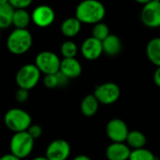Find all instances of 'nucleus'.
<instances>
[{
	"mask_svg": "<svg viewBox=\"0 0 160 160\" xmlns=\"http://www.w3.org/2000/svg\"><path fill=\"white\" fill-rule=\"evenodd\" d=\"M73 160H92V159H91L89 157L85 156V155H79V156L75 157Z\"/></svg>",
	"mask_w": 160,
	"mask_h": 160,
	"instance_id": "obj_32",
	"label": "nucleus"
},
{
	"mask_svg": "<svg viewBox=\"0 0 160 160\" xmlns=\"http://www.w3.org/2000/svg\"><path fill=\"white\" fill-rule=\"evenodd\" d=\"M146 55L152 64L160 68V37L149 40L146 45Z\"/></svg>",
	"mask_w": 160,
	"mask_h": 160,
	"instance_id": "obj_19",
	"label": "nucleus"
},
{
	"mask_svg": "<svg viewBox=\"0 0 160 160\" xmlns=\"http://www.w3.org/2000/svg\"><path fill=\"white\" fill-rule=\"evenodd\" d=\"M56 77H57V82H58V86L59 87H64L68 83L69 79L67 78L63 73H61L60 71L56 73Z\"/></svg>",
	"mask_w": 160,
	"mask_h": 160,
	"instance_id": "obj_29",
	"label": "nucleus"
},
{
	"mask_svg": "<svg viewBox=\"0 0 160 160\" xmlns=\"http://www.w3.org/2000/svg\"><path fill=\"white\" fill-rule=\"evenodd\" d=\"M32 22L40 28H46L52 25L55 20V12L52 7L40 5L35 8L31 13Z\"/></svg>",
	"mask_w": 160,
	"mask_h": 160,
	"instance_id": "obj_10",
	"label": "nucleus"
},
{
	"mask_svg": "<svg viewBox=\"0 0 160 160\" xmlns=\"http://www.w3.org/2000/svg\"><path fill=\"white\" fill-rule=\"evenodd\" d=\"M98 107L99 102L96 97L93 94L87 95L82 98L81 102V112L86 117H92L98 112Z\"/></svg>",
	"mask_w": 160,
	"mask_h": 160,
	"instance_id": "obj_18",
	"label": "nucleus"
},
{
	"mask_svg": "<svg viewBox=\"0 0 160 160\" xmlns=\"http://www.w3.org/2000/svg\"><path fill=\"white\" fill-rule=\"evenodd\" d=\"M60 52L64 58H75L78 53V46L72 40H66L60 47Z\"/></svg>",
	"mask_w": 160,
	"mask_h": 160,
	"instance_id": "obj_22",
	"label": "nucleus"
},
{
	"mask_svg": "<svg viewBox=\"0 0 160 160\" xmlns=\"http://www.w3.org/2000/svg\"><path fill=\"white\" fill-rule=\"evenodd\" d=\"M131 150L124 142L111 143L105 152L106 158L108 160H128Z\"/></svg>",
	"mask_w": 160,
	"mask_h": 160,
	"instance_id": "obj_13",
	"label": "nucleus"
},
{
	"mask_svg": "<svg viewBox=\"0 0 160 160\" xmlns=\"http://www.w3.org/2000/svg\"><path fill=\"white\" fill-rule=\"evenodd\" d=\"M122 41L116 35L110 34V36L102 41L103 53L109 56L118 55L122 51Z\"/></svg>",
	"mask_w": 160,
	"mask_h": 160,
	"instance_id": "obj_15",
	"label": "nucleus"
},
{
	"mask_svg": "<svg viewBox=\"0 0 160 160\" xmlns=\"http://www.w3.org/2000/svg\"><path fill=\"white\" fill-rule=\"evenodd\" d=\"M142 22L149 28L160 27V1L149 0L141 12Z\"/></svg>",
	"mask_w": 160,
	"mask_h": 160,
	"instance_id": "obj_8",
	"label": "nucleus"
},
{
	"mask_svg": "<svg viewBox=\"0 0 160 160\" xmlns=\"http://www.w3.org/2000/svg\"><path fill=\"white\" fill-rule=\"evenodd\" d=\"M43 84L49 89H53L55 87H58V82H57L56 74L45 75L44 79H43Z\"/></svg>",
	"mask_w": 160,
	"mask_h": 160,
	"instance_id": "obj_26",
	"label": "nucleus"
},
{
	"mask_svg": "<svg viewBox=\"0 0 160 160\" xmlns=\"http://www.w3.org/2000/svg\"><path fill=\"white\" fill-rule=\"evenodd\" d=\"M29 98V91L19 88L15 93V99L19 103H24Z\"/></svg>",
	"mask_w": 160,
	"mask_h": 160,
	"instance_id": "obj_28",
	"label": "nucleus"
},
{
	"mask_svg": "<svg viewBox=\"0 0 160 160\" xmlns=\"http://www.w3.org/2000/svg\"><path fill=\"white\" fill-rule=\"evenodd\" d=\"M4 123L13 133H20L27 131L29 127L32 125V117L22 109L12 108L5 113Z\"/></svg>",
	"mask_w": 160,
	"mask_h": 160,
	"instance_id": "obj_3",
	"label": "nucleus"
},
{
	"mask_svg": "<svg viewBox=\"0 0 160 160\" xmlns=\"http://www.w3.org/2000/svg\"><path fill=\"white\" fill-rule=\"evenodd\" d=\"M99 104L111 105L115 103L121 95V90L115 82H108L98 85L93 94Z\"/></svg>",
	"mask_w": 160,
	"mask_h": 160,
	"instance_id": "obj_7",
	"label": "nucleus"
},
{
	"mask_svg": "<svg viewBox=\"0 0 160 160\" xmlns=\"http://www.w3.org/2000/svg\"><path fill=\"white\" fill-rule=\"evenodd\" d=\"M154 82L158 87H160V68H158L154 73Z\"/></svg>",
	"mask_w": 160,
	"mask_h": 160,
	"instance_id": "obj_30",
	"label": "nucleus"
},
{
	"mask_svg": "<svg viewBox=\"0 0 160 160\" xmlns=\"http://www.w3.org/2000/svg\"><path fill=\"white\" fill-rule=\"evenodd\" d=\"M0 160H22L20 158H18L17 157H15L14 155L12 154H6V155H3L2 157H0Z\"/></svg>",
	"mask_w": 160,
	"mask_h": 160,
	"instance_id": "obj_31",
	"label": "nucleus"
},
{
	"mask_svg": "<svg viewBox=\"0 0 160 160\" xmlns=\"http://www.w3.org/2000/svg\"><path fill=\"white\" fill-rule=\"evenodd\" d=\"M110 36V28L104 22H98L93 26L92 30V37L99 41H103L106 38Z\"/></svg>",
	"mask_w": 160,
	"mask_h": 160,
	"instance_id": "obj_23",
	"label": "nucleus"
},
{
	"mask_svg": "<svg viewBox=\"0 0 160 160\" xmlns=\"http://www.w3.org/2000/svg\"><path fill=\"white\" fill-rule=\"evenodd\" d=\"M128 133V125L122 119L113 118L106 126V134L112 142H125Z\"/></svg>",
	"mask_w": 160,
	"mask_h": 160,
	"instance_id": "obj_9",
	"label": "nucleus"
},
{
	"mask_svg": "<svg viewBox=\"0 0 160 160\" xmlns=\"http://www.w3.org/2000/svg\"><path fill=\"white\" fill-rule=\"evenodd\" d=\"M106 14V8L98 0H84L75 9V17L85 24H97L101 22Z\"/></svg>",
	"mask_w": 160,
	"mask_h": 160,
	"instance_id": "obj_1",
	"label": "nucleus"
},
{
	"mask_svg": "<svg viewBox=\"0 0 160 160\" xmlns=\"http://www.w3.org/2000/svg\"><path fill=\"white\" fill-rule=\"evenodd\" d=\"M34 64L40 73H43L44 75H52L59 72L61 59L53 52L42 51L37 54Z\"/></svg>",
	"mask_w": 160,
	"mask_h": 160,
	"instance_id": "obj_6",
	"label": "nucleus"
},
{
	"mask_svg": "<svg viewBox=\"0 0 160 160\" xmlns=\"http://www.w3.org/2000/svg\"><path fill=\"white\" fill-rule=\"evenodd\" d=\"M69 80L80 77L82 71L81 63L76 58H63L61 60L60 70Z\"/></svg>",
	"mask_w": 160,
	"mask_h": 160,
	"instance_id": "obj_14",
	"label": "nucleus"
},
{
	"mask_svg": "<svg viewBox=\"0 0 160 160\" xmlns=\"http://www.w3.org/2000/svg\"><path fill=\"white\" fill-rule=\"evenodd\" d=\"M148 2H149V0H137V3H139V4H142L143 6H144V5H146Z\"/></svg>",
	"mask_w": 160,
	"mask_h": 160,
	"instance_id": "obj_34",
	"label": "nucleus"
},
{
	"mask_svg": "<svg viewBox=\"0 0 160 160\" xmlns=\"http://www.w3.org/2000/svg\"><path fill=\"white\" fill-rule=\"evenodd\" d=\"M14 8L8 0H0V30L12 25V16Z\"/></svg>",
	"mask_w": 160,
	"mask_h": 160,
	"instance_id": "obj_17",
	"label": "nucleus"
},
{
	"mask_svg": "<svg viewBox=\"0 0 160 160\" xmlns=\"http://www.w3.org/2000/svg\"><path fill=\"white\" fill-rule=\"evenodd\" d=\"M8 2L14 9H27L32 5L31 0H8Z\"/></svg>",
	"mask_w": 160,
	"mask_h": 160,
	"instance_id": "obj_25",
	"label": "nucleus"
},
{
	"mask_svg": "<svg viewBox=\"0 0 160 160\" xmlns=\"http://www.w3.org/2000/svg\"><path fill=\"white\" fill-rule=\"evenodd\" d=\"M71 152L69 143L62 139H57L49 143L45 157L49 160H67Z\"/></svg>",
	"mask_w": 160,
	"mask_h": 160,
	"instance_id": "obj_11",
	"label": "nucleus"
},
{
	"mask_svg": "<svg viewBox=\"0 0 160 160\" xmlns=\"http://www.w3.org/2000/svg\"><path fill=\"white\" fill-rule=\"evenodd\" d=\"M0 38H1V30H0Z\"/></svg>",
	"mask_w": 160,
	"mask_h": 160,
	"instance_id": "obj_35",
	"label": "nucleus"
},
{
	"mask_svg": "<svg viewBox=\"0 0 160 160\" xmlns=\"http://www.w3.org/2000/svg\"><path fill=\"white\" fill-rule=\"evenodd\" d=\"M34 142L35 140L27 133V131L14 133L9 142L10 154L20 159L26 158L33 152Z\"/></svg>",
	"mask_w": 160,
	"mask_h": 160,
	"instance_id": "obj_4",
	"label": "nucleus"
},
{
	"mask_svg": "<svg viewBox=\"0 0 160 160\" xmlns=\"http://www.w3.org/2000/svg\"><path fill=\"white\" fill-rule=\"evenodd\" d=\"M126 142H127V145L130 149L137 150V149L144 148L147 142V139L142 132L139 130H132V131H129L128 138L126 140Z\"/></svg>",
	"mask_w": 160,
	"mask_h": 160,
	"instance_id": "obj_21",
	"label": "nucleus"
},
{
	"mask_svg": "<svg viewBox=\"0 0 160 160\" xmlns=\"http://www.w3.org/2000/svg\"><path fill=\"white\" fill-rule=\"evenodd\" d=\"M32 160H49L46 157H42V156H39V157H37V158H34Z\"/></svg>",
	"mask_w": 160,
	"mask_h": 160,
	"instance_id": "obj_33",
	"label": "nucleus"
},
{
	"mask_svg": "<svg viewBox=\"0 0 160 160\" xmlns=\"http://www.w3.org/2000/svg\"><path fill=\"white\" fill-rule=\"evenodd\" d=\"M30 22H32L31 13H29L27 9H14L12 16V25L14 29H27Z\"/></svg>",
	"mask_w": 160,
	"mask_h": 160,
	"instance_id": "obj_20",
	"label": "nucleus"
},
{
	"mask_svg": "<svg viewBox=\"0 0 160 160\" xmlns=\"http://www.w3.org/2000/svg\"><path fill=\"white\" fill-rule=\"evenodd\" d=\"M33 45V36L28 29H14L7 38V48L14 55L26 53Z\"/></svg>",
	"mask_w": 160,
	"mask_h": 160,
	"instance_id": "obj_2",
	"label": "nucleus"
},
{
	"mask_svg": "<svg viewBox=\"0 0 160 160\" xmlns=\"http://www.w3.org/2000/svg\"><path fill=\"white\" fill-rule=\"evenodd\" d=\"M81 52L86 60H97L103 53L102 42L94 38L93 37L87 38L81 45Z\"/></svg>",
	"mask_w": 160,
	"mask_h": 160,
	"instance_id": "obj_12",
	"label": "nucleus"
},
{
	"mask_svg": "<svg viewBox=\"0 0 160 160\" xmlns=\"http://www.w3.org/2000/svg\"><path fill=\"white\" fill-rule=\"evenodd\" d=\"M42 132H43L42 128H41L39 125H33V124H32V125L29 127V128L27 129V133H28L34 140L40 138L41 135H42Z\"/></svg>",
	"mask_w": 160,
	"mask_h": 160,
	"instance_id": "obj_27",
	"label": "nucleus"
},
{
	"mask_svg": "<svg viewBox=\"0 0 160 160\" xmlns=\"http://www.w3.org/2000/svg\"><path fill=\"white\" fill-rule=\"evenodd\" d=\"M40 76L41 73L35 64H25L18 69L15 81L19 88L29 91L38 85Z\"/></svg>",
	"mask_w": 160,
	"mask_h": 160,
	"instance_id": "obj_5",
	"label": "nucleus"
},
{
	"mask_svg": "<svg viewBox=\"0 0 160 160\" xmlns=\"http://www.w3.org/2000/svg\"><path fill=\"white\" fill-rule=\"evenodd\" d=\"M128 160H158L156 156L146 148L131 150Z\"/></svg>",
	"mask_w": 160,
	"mask_h": 160,
	"instance_id": "obj_24",
	"label": "nucleus"
},
{
	"mask_svg": "<svg viewBox=\"0 0 160 160\" xmlns=\"http://www.w3.org/2000/svg\"><path fill=\"white\" fill-rule=\"evenodd\" d=\"M82 28L81 22L76 17H69L61 23V32L67 38H73L77 36Z\"/></svg>",
	"mask_w": 160,
	"mask_h": 160,
	"instance_id": "obj_16",
	"label": "nucleus"
}]
</instances>
